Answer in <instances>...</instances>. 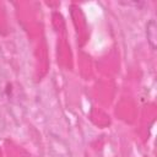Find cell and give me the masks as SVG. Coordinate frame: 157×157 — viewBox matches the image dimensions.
<instances>
[{
	"mask_svg": "<svg viewBox=\"0 0 157 157\" xmlns=\"http://www.w3.org/2000/svg\"><path fill=\"white\" fill-rule=\"evenodd\" d=\"M49 147L53 157H71L69 146L58 135L49 134Z\"/></svg>",
	"mask_w": 157,
	"mask_h": 157,
	"instance_id": "cell-1",
	"label": "cell"
},
{
	"mask_svg": "<svg viewBox=\"0 0 157 157\" xmlns=\"http://www.w3.org/2000/svg\"><path fill=\"white\" fill-rule=\"evenodd\" d=\"M146 37L152 49L157 48V25L155 20H150L146 25Z\"/></svg>",
	"mask_w": 157,
	"mask_h": 157,
	"instance_id": "cell-2",
	"label": "cell"
},
{
	"mask_svg": "<svg viewBox=\"0 0 157 157\" xmlns=\"http://www.w3.org/2000/svg\"><path fill=\"white\" fill-rule=\"evenodd\" d=\"M0 118H1V117H0ZM0 125H1V119H0Z\"/></svg>",
	"mask_w": 157,
	"mask_h": 157,
	"instance_id": "cell-3",
	"label": "cell"
}]
</instances>
